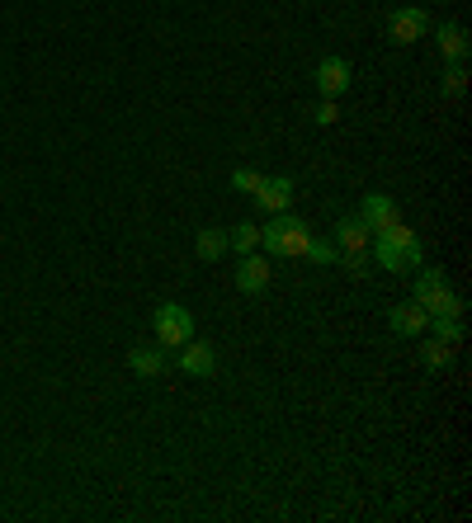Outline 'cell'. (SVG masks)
I'll use <instances>...</instances> for the list:
<instances>
[{
    "label": "cell",
    "mask_w": 472,
    "mask_h": 523,
    "mask_svg": "<svg viewBox=\"0 0 472 523\" xmlns=\"http://www.w3.org/2000/svg\"><path fill=\"white\" fill-rule=\"evenodd\" d=\"M416 307H425V316H463V302H458L454 283L439 274V269H421L416 274V293H411Z\"/></svg>",
    "instance_id": "2"
},
{
    "label": "cell",
    "mask_w": 472,
    "mask_h": 523,
    "mask_svg": "<svg viewBox=\"0 0 472 523\" xmlns=\"http://www.w3.org/2000/svg\"><path fill=\"white\" fill-rule=\"evenodd\" d=\"M236 288L246 297H260L265 288H270V260L265 255H241V264H236Z\"/></svg>",
    "instance_id": "10"
},
{
    "label": "cell",
    "mask_w": 472,
    "mask_h": 523,
    "mask_svg": "<svg viewBox=\"0 0 472 523\" xmlns=\"http://www.w3.org/2000/svg\"><path fill=\"white\" fill-rule=\"evenodd\" d=\"M350 81H354V71H350V62H345V57H321V62H317V90H321V99H340L345 90H350Z\"/></svg>",
    "instance_id": "8"
},
{
    "label": "cell",
    "mask_w": 472,
    "mask_h": 523,
    "mask_svg": "<svg viewBox=\"0 0 472 523\" xmlns=\"http://www.w3.org/2000/svg\"><path fill=\"white\" fill-rule=\"evenodd\" d=\"M439 90L449 99H458L463 90H468V71H463V62H449V71H444V81H439Z\"/></svg>",
    "instance_id": "21"
},
{
    "label": "cell",
    "mask_w": 472,
    "mask_h": 523,
    "mask_svg": "<svg viewBox=\"0 0 472 523\" xmlns=\"http://www.w3.org/2000/svg\"><path fill=\"white\" fill-rule=\"evenodd\" d=\"M336 264H345L350 274H369V255H340Z\"/></svg>",
    "instance_id": "23"
},
{
    "label": "cell",
    "mask_w": 472,
    "mask_h": 523,
    "mask_svg": "<svg viewBox=\"0 0 472 523\" xmlns=\"http://www.w3.org/2000/svg\"><path fill=\"white\" fill-rule=\"evenodd\" d=\"M336 118H340L336 99H321L317 109H312V123H317V128H331V123H336Z\"/></svg>",
    "instance_id": "22"
},
{
    "label": "cell",
    "mask_w": 472,
    "mask_h": 523,
    "mask_svg": "<svg viewBox=\"0 0 472 523\" xmlns=\"http://www.w3.org/2000/svg\"><path fill=\"white\" fill-rule=\"evenodd\" d=\"M359 217H364L369 236H378V231H388L392 222H402V208H397L388 194H369L364 198V208H359Z\"/></svg>",
    "instance_id": "11"
},
{
    "label": "cell",
    "mask_w": 472,
    "mask_h": 523,
    "mask_svg": "<svg viewBox=\"0 0 472 523\" xmlns=\"http://www.w3.org/2000/svg\"><path fill=\"white\" fill-rule=\"evenodd\" d=\"M435 43H439V57H444V62H463V57H468V29H463V24H439Z\"/></svg>",
    "instance_id": "14"
},
{
    "label": "cell",
    "mask_w": 472,
    "mask_h": 523,
    "mask_svg": "<svg viewBox=\"0 0 472 523\" xmlns=\"http://www.w3.org/2000/svg\"><path fill=\"white\" fill-rule=\"evenodd\" d=\"M194 250H199V260H203V264H218L222 255L232 250V241H227V231L203 227V231H199V241H194Z\"/></svg>",
    "instance_id": "15"
},
{
    "label": "cell",
    "mask_w": 472,
    "mask_h": 523,
    "mask_svg": "<svg viewBox=\"0 0 472 523\" xmlns=\"http://www.w3.org/2000/svg\"><path fill=\"white\" fill-rule=\"evenodd\" d=\"M152 330L161 349H180L185 340H194V316H189L180 302H161L152 311Z\"/></svg>",
    "instance_id": "3"
},
{
    "label": "cell",
    "mask_w": 472,
    "mask_h": 523,
    "mask_svg": "<svg viewBox=\"0 0 472 523\" xmlns=\"http://www.w3.org/2000/svg\"><path fill=\"white\" fill-rule=\"evenodd\" d=\"M307 241H312V227H307L303 217L274 213L270 227H260V250H265V255H274V260H303Z\"/></svg>",
    "instance_id": "1"
},
{
    "label": "cell",
    "mask_w": 472,
    "mask_h": 523,
    "mask_svg": "<svg viewBox=\"0 0 472 523\" xmlns=\"http://www.w3.org/2000/svg\"><path fill=\"white\" fill-rule=\"evenodd\" d=\"M260 184H265V175H260V170H251V165H236V170H232V189H236V194H251L255 198V189H260Z\"/></svg>",
    "instance_id": "20"
},
{
    "label": "cell",
    "mask_w": 472,
    "mask_h": 523,
    "mask_svg": "<svg viewBox=\"0 0 472 523\" xmlns=\"http://www.w3.org/2000/svg\"><path fill=\"white\" fill-rule=\"evenodd\" d=\"M373 260L383 264L388 274H406V269H421V264H425L421 236H411V241H388V236H373Z\"/></svg>",
    "instance_id": "4"
},
{
    "label": "cell",
    "mask_w": 472,
    "mask_h": 523,
    "mask_svg": "<svg viewBox=\"0 0 472 523\" xmlns=\"http://www.w3.org/2000/svg\"><path fill=\"white\" fill-rule=\"evenodd\" d=\"M430 335H435V340H444V344H454L458 349V340H463V321H458V316H430Z\"/></svg>",
    "instance_id": "17"
},
{
    "label": "cell",
    "mask_w": 472,
    "mask_h": 523,
    "mask_svg": "<svg viewBox=\"0 0 472 523\" xmlns=\"http://www.w3.org/2000/svg\"><path fill=\"white\" fill-rule=\"evenodd\" d=\"M425 33H430V15H425L421 5H411V10H392L388 15V38L392 43H397V48H411V43H416V38H425Z\"/></svg>",
    "instance_id": "5"
},
{
    "label": "cell",
    "mask_w": 472,
    "mask_h": 523,
    "mask_svg": "<svg viewBox=\"0 0 472 523\" xmlns=\"http://www.w3.org/2000/svg\"><path fill=\"white\" fill-rule=\"evenodd\" d=\"M421 363H425V368H435V373H444V368L454 363V344L435 340V335H430V340H421Z\"/></svg>",
    "instance_id": "16"
},
{
    "label": "cell",
    "mask_w": 472,
    "mask_h": 523,
    "mask_svg": "<svg viewBox=\"0 0 472 523\" xmlns=\"http://www.w3.org/2000/svg\"><path fill=\"white\" fill-rule=\"evenodd\" d=\"M175 354H180V359H175V363H180V373H189V377H213V373H218V349H213V344L185 340Z\"/></svg>",
    "instance_id": "7"
},
{
    "label": "cell",
    "mask_w": 472,
    "mask_h": 523,
    "mask_svg": "<svg viewBox=\"0 0 472 523\" xmlns=\"http://www.w3.org/2000/svg\"><path fill=\"white\" fill-rule=\"evenodd\" d=\"M331 241H336L340 255H369V227H364V217L359 213L340 217L336 227H331Z\"/></svg>",
    "instance_id": "9"
},
{
    "label": "cell",
    "mask_w": 472,
    "mask_h": 523,
    "mask_svg": "<svg viewBox=\"0 0 472 523\" xmlns=\"http://www.w3.org/2000/svg\"><path fill=\"white\" fill-rule=\"evenodd\" d=\"M293 194H298L293 175H265V184L255 189V203L274 217V213H288V208H293Z\"/></svg>",
    "instance_id": "6"
},
{
    "label": "cell",
    "mask_w": 472,
    "mask_h": 523,
    "mask_svg": "<svg viewBox=\"0 0 472 523\" xmlns=\"http://www.w3.org/2000/svg\"><path fill=\"white\" fill-rule=\"evenodd\" d=\"M303 260H312V264H336L340 250H336V241H326V236H312V241H307V255H303Z\"/></svg>",
    "instance_id": "18"
},
{
    "label": "cell",
    "mask_w": 472,
    "mask_h": 523,
    "mask_svg": "<svg viewBox=\"0 0 472 523\" xmlns=\"http://www.w3.org/2000/svg\"><path fill=\"white\" fill-rule=\"evenodd\" d=\"M128 368H133L137 377H161L170 368V359L161 344H137L133 354H128Z\"/></svg>",
    "instance_id": "13"
},
{
    "label": "cell",
    "mask_w": 472,
    "mask_h": 523,
    "mask_svg": "<svg viewBox=\"0 0 472 523\" xmlns=\"http://www.w3.org/2000/svg\"><path fill=\"white\" fill-rule=\"evenodd\" d=\"M388 326H392V335H402V340H416V335H425L430 316H425V307H416V302H397V307L388 311Z\"/></svg>",
    "instance_id": "12"
},
{
    "label": "cell",
    "mask_w": 472,
    "mask_h": 523,
    "mask_svg": "<svg viewBox=\"0 0 472 523\" xmlns=\"http://www.w3.org/2000/svg\"><path fill=\"white\" fill-rule=\"evenodd\" d=\"M227 241H232V250L251 255V250H260V227H255V222H241V227H236Z\"/></svg>",
    "instance_id": "19"
}]
</instances>
